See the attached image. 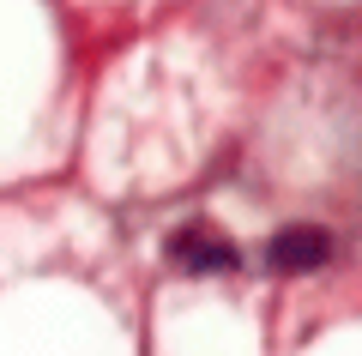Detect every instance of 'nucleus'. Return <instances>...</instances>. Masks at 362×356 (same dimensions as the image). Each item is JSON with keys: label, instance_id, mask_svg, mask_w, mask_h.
<instances>
[{"label": "nucleus", "instance_id": "f257e3e1", "mask_svg": "<svg viewBox=\"0 0 362 356\" xmlns=\"http://www.w3.org/2000/svg\"><path fill=\"white\" fill-rule=\"evenodd\" d=\"M266 260L278 272H314V266L332 260V236L314 229V224H290V229H278V236L266 242Z\"/></svg>", "mask_w": 362, "mask_h": 356}, {"label": "nucleus", "instance_id": "f03ea898", "mask_svg": "<svg viewBox=\"0 0 362 356\" xmlns=\"http://www.w3.org/2000/svg\"><path fill=\"white\" fill-rule=\"evenodd\" d=\"M169 260L187 272H235V242L211 236V229H175L169 236Z\"/></svg>", "mask_w": 362, "mask_h": 356}]
</instances>
